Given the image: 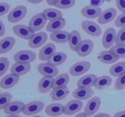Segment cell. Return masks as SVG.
Segmentation results:
<instances>
[{
	"label": "cell",
	"instance_id": "obj_1",
	"mask_svg": "<svg viewBox=\"0 0 125 117\" xmlns=\"http://www.w3.org/2000/svg\"><path fill=\"white\" fill-rule=\"evenodd\" d=\"M27 8L26 6H18L13 8L7 15V21L11 23H16L21 21L26 17Z\"/></svg>",
	"mask_w": 125,
	"mask_h": 117
},
{
	"label": "cell",
	"instance_id": "obj_2",
	"mask_svg": "<svg viewBox=\"0 0 125 117\" xmlns=\"http://www.w3.org/2000/svg\"><path fill=\"white\" fill-rule=\"evenodd\" d=\"M81 26L82 29L90 36L98 37L102 34V29L101 27L96 23L92 21H83Z\"/></svg>",
	"mask_w": 125,
	"mask_h": 117
},
{
	"label": "cell",
	"instance_id": "obj_3",
	"mask_svg": "<svg viewBox=\"0 0 125 117\" xmlns=\"http://www.w3.org/2000/svg\"><path fill=\"white\" fill-rule=\"evenodd\" d=\"M36 54L30 50H21L16 52L13 56L15 62L31 63L36 59Z\"/></svg>",
	"mask_w": 125,
	"mask_h": 117
},
{
	"label": "cell",
	"instance_id": "obj_4",
	"mask_svg": "<svg viewBox=\"0 0 125 117\" xmlns=\"http://www.w3.org/2000/svg\"><path fill=\"white\" fill-rule=\"evenodd\" d=\"M90 67V63L87 61L77 62L70 67L69 73L73 76H79L89 71Z\"/></svg>",
	"mask_w": 125,
	"mask_h": 117
},
{
	"label": "cell",
	"instance_id": "obj_5",
	"mask_svg": "<svg viewBox=\"0 0 125 117\" xmlns=\"http://www.w3.org/2000/svg\"><path fill=\"white\" fill-rule=\"evenodd\" d=\"M47 20L42 13L34 15L28 23V26L34 32H38L42 29L46 23Z\"/></svg>",
	"mask_w": 125,
	"mask_h": 117
},
{
	"label": "cell",
	"instance_id": "obj_6",
	"mask_svg": "<svg viewBox=\"0 0 125 117\" xmlns=\"http://www.w3.org/2000/svg\"><path fill=\"white\" fill-rule=\"evenodd\" d=\"M37 71L43 76L54 78L59 73V69L56 66L50 63H42L37 65Z\"/></svg>",
	"mask_w": 125,
	"mask_h": 117
},
{
	"label": "cell",
	"instance_id": "obj_7",
	"mask_svg": "<svg viewBox=\"0 0 125 117\" xmlns=\"http://www.w3.org/2000/svg\"><path fill=\"white\" fill-rule=\"evenodd\" d=\"M117 39V33L112 28H109L105 30L103 35L101 43L104 48H110L115 43Z\"/></svg>",
	"mask_w": 125,
	"mask_h": 117
},
{
	"label": "cell",
	"instance_id": "obj_8",
	"mask_svg": "<svg viewBox=\"0 0 125 117\" xmlns=\"http://www.w3.org/2000/svg\"><path fill=\"white\" fill-rule=\"evenodd\" d=\"M44 103L41 101H34L27 104L23 109L24 115L31 116L41 112L44 108Z\"/></svg>",
	"mask_w": 125,
	"mask_h": 117
},
{
	"label": "cell",
	"instance_id": "obj_9",
	"mask_svg": "<svg viewBox=\"0 0 125 117\" xmlns=\"http://www.w3.org/2000/svg\"><path fill=\"white\" fill-rule=\"evenodd\" d=\"M12 30L17 36L25 40H29L35 34V32L33 31L29 26L22 25V24L13 26Z\"/></svg>",
	"mask_w": 125,
	"mask_h": 117
},
{
	"label": "cell",
	"instance_id": "obj_10",
	"mask_svg": "<svg viewBox=\"0 0 125 117\" xmlns=\"http://www.w3.org/2000/svg\"><path fill=\"white\" fill-rule=\"evenodd\" d=\"M101 104V101L100 98L97 96L92 98L87 102L84 108V113L87 117H91L98 111Z\"/></svg>",
	"mask_w": 125,
	"mask_h": 117
},
{
	"label": "cell",
	"instance_id": "obj_11",
	"mask_svg": "<svg viewBox=\"0 0 125 117\" xmlns=\"http://www.w3.org/2000/svg\"><path fill=\"white\" fill-rule=\"evenodd\" d=\"M48 40V35L44 32H40L34 34V36L29 39L28 41V46L31 48H38L46 42Z\"/></svg>",
	"mask_w": 125,
	"mask_h": 117
},
{
	"label": "cell",
	"instance_id": "obj_12",
	"mask_svg": "<svg viewBox=\"0 0 125 117\" xmlns=\"http://www.w3.org/2000/svg\"><path fill=\"white\" fill-rule=\"evenodd\" d=\"M26 105L21 101H13L10 102L4 108V112L9 115H18L23 112Z\"/></svg>",
	"mask_w": 125,
	"mask_h": 117
},
{
	"label": "cell",
	"instance_id": "obj_13",
	"mask_svg": "<svg viewBox=\"0 0 125 117\" xmlns=\"http://www.w3.org/2000/svg\"><path fill=\"white\" fill-rule=\"evenodd\" d=\"M94 48V43L91 40L85 39L81 41L76 51L77 54L82 57L89 56L93 51Z\"/></svg>",
	"mask_w": 125,
	"mask_h": 117
},
{
	"label": "cell",
	"instance_id": "obj_14",
	"mask_svg": "<svg viewBox=\"0 0 125 117\" xmlns=\"http://www.w3.org/2000/svg\"><path fill=\"white\" fill-rule=\"evenodd\" d=\"M102 13L101 7L93 6L91 5L85 6L81 10V14L83 17L89 19L98 18Z\"/></svg>",
	"mask_w": 125,
	"mask_h": 117
},
{
	"label": "cell",
	"instance_id": "obj_15",
	"mask_svg": "<svg viewBox=\"0 0 125 117\" xmlns=\"http://www.w3.org/2000/svg\"><path fill=\"white\" fill-rule=\"evenodd\" d=\"M83 103L79 99H74L69 101L64 106V114L66 115H73L82 109Z\"/></svg>",
	"mask_w": 125,
	"mask_h": 117
},
{
	"label": "cell",
	"instance_id": "obj_16",
	"mask_svg": "<svg viewBox=\"0 0 125 117\" xmlns=\"http://www.w3.org/2000/svg\"><path fill=\"white\" fill-rule=\"evenodd\" d=\"M31 66L29 63H21V62H15L11 67L10 73L17 76L26 74L31 70Z\"/></svg>",
	"mask_w": 125,
	"mask_h": 117
},
{
	"label": "cell",
	"instance_id": "obj_17",
	"mask_svg": "<svg viewBox=\"0 0 125 117\" xmlns=\"http://www.w3.org/2000/svg\"><path fill=\"white\" fill-rule=\"evenodd\" d=\"M97 58L105 64H112L115 63L119 59V57L111 49L103 51L98 55Z\"/></svg>",
	"mask_w": 125,
	"mask_h": 117
},
{
	"label": "cell",
	"instance_id": "obj_18",
	"mask_svg": "<svg viewBox=\"0 0 125 117\" xmlns=\"http://www.w3.org/2000/svg\"><path fill=\"white\" fill-rule=\"evenodd\" d=\"M20 80V77L10 73L5 76L1 79L0 87L2 89H9L17 84Z\"/></svg>",
	"mask_w": 125,
	"mask_h": 117
},
{
	"label": "cell",
	"instance_id": "obj_19",
	"mask_svg": "<svg viewBox=\"0 0 125 117\" xmlns=\"http://www.w3.org/2000/svg\"><path fill=\"white\" fill-rule=\"evenodd\" d=\"M53 78L43 76L38 84V91L41 94L48 93L53 88Z\"/></svg>",
	"mask_w": 125,
	"mask_h": 117
},
{
	"label": "cell",
	"instance_id": "obj_20",
	"mask_svg": "<svg viewBox=\"0 0 125 117\" xmlns=\"http://www.w3.org/2000/svg\"><path fill=\"white\" fill-rule=\"evenodd\" d=\"M56 47L54 44L51 43L46 44L40 49L39 54V58L42 61H48L56 52Z\"/></svg>",
	"mask_w": 125,
	"mask_h": 117
},
{
	"label": "cell",
	"instance_id": "obj_21",
	"mask_svg": "<svg viewBox=\"0 0 125 117\" xmlns=\"http://www.w3.org/2000/svg\"><path fill=\"white\" fill-rule=\"evenodd\" d=\"M117 10L115 8H109L102 12L98 18V22L101 24H106L112 21L117 15Z\"/></svg>",
	"mask_w": 125,
	"mask_h": 117
},
{
	"label": "cell",
	"instance_id": "obj_22",
	"mask_svg": "<svg viewBox=\"0 0 125 117\" xmlns=\"http://www.w3.org/2000/svg\"><path fill=\"white\" fill-rule=\"evenodd\" d=\"M94 94L91 88L78 87L72 93V96L79 100H86L91 98Z\"/></svg>",
	"mask_w": 125,
	"mask_h": 117
},
{
	"label": "cell",
	"instance_id": "obj_23",
	"mask_svg": "<svg viewBox=\"0 0 125 117\" xmlns=\"http://www.w3.org/2000/svg\"><path fill=\"white\" fill-rule=\"evenodd\" d=\"M45 113L50 117H59L64 113V106L58 103L50 104L45 108Z\"/></svg>",
	"mask_w": 125,
	"mask_h": 117
},
{
	"label": "cell",
	"instance_id": "obj_24",
	"mask_svg": "<svg viewBox=\"0 0 125 117\" xmlns=\"http://www.w3.org/2000/svg\"><path fill=\"white\" fill-rule=\"evenodd\" d=\"M96 75L93 74H89L81 78L77 82L78 87L91 88L94 86L97 79Z\"/></svg>",
	"mask_w": 125,
	"mask_h": 117
},
{
	"label": "cell",
	"instance_id": "obj_25",
	"mask_svg": "<svg viewBox=\"0 0 125 117\" xmlns=\"http://www.w3.org/2000/svg\"><path fill=\"white\" fill-rule=\"evenodd\" d=\"M69 90L68 88L66 87H63L54 88L50 93V96L51 99L53 101H61L65 98L68 95Z\"/></svg>",
	"mask_w": 125,
	"mask_h": 117
},
{
	"label": "cell",
	"instance_id": "obj_26",
	"mask_svg": "<svg viewBox=\"0 0 125 117\" xmlns=\"http://www.w3.org/2000/svg\"><path fill=\"white\" fill-rule=\"evenodd\" d=\"M81 41V37L79 32L76 30H72L70 34L68 41L70 49L72 51L76 52Z\"/></svg>",
	"mask_w": 125,
	"mask_h": 117
},
{
	"label": "cell",
	"instance_id": "obj_27",
	"mask_svg": "<svg viewBox=\"0 0 125 117\" xmlns=\"http://www.w3.org/2000/svg\"><path fill=\"white\" fill-rule=\"evenodd\" d=\"M66 24V21L63 17L51 21L48 23L46 29L49 32H54L63 29Z\"/></svg>",
	"mask_w": 125,
	"mask_h": 117
},
{
	"label": "cell",
	"instance_id": "obj_28",
	"mask_svg": "<svg viewBox=\"0 0 125 117\" xmlns=\"http://www.w3.org/2000/svg\"><path fill=\"white\" fill-rule=\"evenodd\" d=\"M70 34V33L68 32L61 30L51 33L50 34V39L52 41L57 43H65L68 41Z\"/></svg>",
	"mask_w": 125,
	"mask_h": 117
},
{
	"label": "cell",
	"instance_id": "obj_29",
	"mask_svg": "<svg viewBox=\"0 0 125 117\" xmlns=\"http://www.w3.org/2000/svg\"><path fill=\"white\" fill-rule=\"evenodd\" d=\"M15 44V39L12 37H7L0 41V54L6 53L10 51Z\"/></svg>",
	"mask_w": 125,
	"mask_h": 117
},
{
	"label": "cell",
	"instance_id": "obj_30",
	"mask_svg": "<svg viewBox=\"0 0 125 117\" xmlns=\"http://www.w3.org/2000/svg\"><path fill=\"white\" fill-rule=\"evenodd\" d=\"M112 78L108 76H101L97 78L94 87L96 89L100 90L108 88L112 84Z\"/></svg>",
	"mask_w": 125,
	"mask_h": 117
},
{
	"label": "cell",
	"instance_id": "obj_31",
	"mask_svg": "<svg viewBox=\"0 0 125 117\" xmlns=\"http://www.w3.org/2000/svg\"><path fill=\"white\" fill-rule=\"evenodd\" d=\"M67 59V55L62 52H55L52 57L48 60V62L53 65L57 66L63 64Z\"/></svg>",
	"mask_w": 125,
	"mask_h": 117
},
{
	"label": "cell",
	"instance_id": "obj_32",
	"mask_svg": "<svg viewBox=\"0 0 125 117\" xmlns=\"http://www.w3.org/2000/svg\"><path fill=\"white\" fill-rule=\"evenodd\" d=\"M42 13L43 15L45 18L50 21L63 17L62 12L59 10L56 9H46L44 10L42 12Z\"/></svg>",
	"mask_w": 125,
	"mask_h": 117
},
{
	"label": "cell",
	"instance_id": "obj_33",
	"mask_svg": "<svg viewBox=\"0 0 125 117\" xmlns=\"http://www.w3.org/2000/svg\"><path fill=\"white\" fill-rule=\"evenodd\" d=\"M109 73L112 76L118 77L125 73V62L114 63L109 69Z\"/></svg>",
	"mask_w": 125,
	"mask_h": 117
},
{
	"label": "cell",
	"instance_id": "obj_34",
	"mask_svg": "<svg viewBox=\"0 0 125 117\" xmlns=\"http://www.w3.org/2000/svg\"><path fill=\"white\" fill-rule=\"evenodd\" d=\"M70 80V76L68 73H65L60 74L58 76L54 79L53 88L63 87L68 85Z\"/></svg>",
	"mask_w": 125,
	"mask_h": 117
},
{
	"label": "cell",
	"instance_id": "obj_35",
	"mask_svg": "<svg viewBox=\"0 0 125 117\" xmlns=\"http://www.w3.org/2000/svg\"><path fill=\"white\" fill-rule=\"evenodd\" d=\"M75 3V0H57L54 6L60 9H68L73 7Z\"/></svg>",
	"mask_w": 125,
	"mask_h": 117
},
{
	"label": "cell",
	"instance_id": "obj_36",
	"mask_svg": "<svg viewBox=\"0 0 125 117\" xmlns=\"http://www.w3.org/2000/svg\"><path fill=\"white\" fill-rule=\"evenodd\" d=\"M12 95L10 93L4 92L1 94L0 96V109L2 110L7 104L11 102Z\"/></svg>",
	"mask_w": 125,
	"mask_h": 117
},
{
	"label": "cell",
	"instance_id": "obj_37",
	"mask_svg": "<svg viewBox=\"0 0 125 117\" xmlns=\"http://www.w3.org/2000/svg\"><path fill=\"white\" fill-rule=\"evenodd\" d=\"M119 58H125V44L116 45L111 49Z\"/></svg>",
	"mask_w": 125,
	"mask_h": 117
},
{
	"label": "cell",
	"instance_id": "obj_38",
	"mask_svg": "<svg viewBox=\"0 0 125 117\" xmlns=\"http://www.w3.org/2000/svg\"><path fill=\"white\" fill-rule=\"evenodd\" d=\"M9 68V61L6 57L0 58V77H2Z\"/></svg>",
	"mask_w": 125,
	"mask_h": 117
},
{
	"label": "cell",
	"instance_id": "obj_39",
	"mask_svg": "<svg viewBox=\"0 0 125 117\" xmlns=\"http://www.w3.org/2000/svg\"><path fill=\"white\" fill-rule=\"evenodd\" d=\"M114 88L117 91H121L125 88V73L118 76L116 79Z\"/></svg>",
	"mask_w": 125,
	"mask_h": 117
},
{
	"label": "cell",
	"instance_id": "obj_40",
	"mask_svg": "<svg viewBox=\"0 0 125 117\" xmlns=\"http://www.w3.org/2000/svg\"><path fill=\"white\" fill-rule=\"evenodd\" d=\"M116 45H125V26L120 29L117 34Z\"/></svg>",
	"mask_w": 125,
	"mask_h": 117
},
{
	"label": "cell",
	"instance_id": "obj_41",
	"mask_svg": "<svg viewBox=\"0 0 125 117\" xmlns=\"http://www.w3.org/2000/svg\"><path fill=\"white\" fill-rule=\"evenodd\" d=\"M115 25L117 28H123L125 26V12L120 15L115 21Z\"/></svg>",
	"mask_w": 125,
	"mask_h": 117
},
{
	"label": "cell",
	"instance_id": "obj_42",
	"mask_svg": "<svg viewBox=\"0 0 125 117\" xmlns=\"http://www.w3.org/2000/svg\"><path fill=\"white\" fill-rule=\"evenodd\" d=\"M10 6L6 2H1L0 3V15L3 16L7 13L9 10Z\"/></svg>",
	"mask_w": 125,
	"mask_h": 117
},
{
	"label": "cell",
	"instance_id": "obj_43",
	"mask_svg": "<svg viewBox=\"0 0 125 117\" xmlns=\"http://www.w3.org/2000/svg\"><path fill=\"white\" fill-rule=\"evenodd\" d=\"M117 9L122 13L125 12V0H115Z\"/></svg>",
	"mask_w": 125,
	"mask_h": 117
},
{
	"label": "cell",
	"instance_id": "obj_44",
	"mask_svg": "<svg viewBox=\"0 0 125 117\" xmlns=\"http://www.w3.org/2000/svg\"><path fill=\"white\" fill-rule=\"evenodd\" d=\"M105 0H90V5L96 7H100L104 3Z\"/></svg>",
	"mask_w": 125,
	"mask_h": 117
},
{
	"label": "cell",
	"instance_id": "obj_45",
	"mask_svg": "<svg viewBox=\"0 0 125 117\" xmlns=\"http://www.w3.org/2000/svg\"><path fill=\"white\" fill-rule=\"evenodd\" d=\"M0 24H1V27H0V37H2V35H4V34H5V32H6V28H5V26L3 22L1 20L0 21Z\"/></svg>",
	"mask_w": 125,
	"mask_h": 117
},
{
	"label": "cell",
	"instance_id": "obj_46",
	"mask_svg": "<svg viewBox=\"0 0 125 117\" xmlns=\"http://www.w3.org/2000/svg\"><path fill=\"white\" fill-rule=\"evenodd\" d=\"M114 117H125V110L117 112L114 115Z\"/></svg>",
	"mask_w": 125,
	"mask_h": 117
},
{
	"label": "cell",
	"instance_id": "obj_47",
	"mask_svg": "<svg viewBox=\"0 0 125 117\" xmlns=\"http://www.w3.org/2000/svg\"><path fill=\"white\" fill-rule=\"evenodd\" d=\"M93 117H111V116L110 115L107 114V113H98V114L94 116Z\"/></svg>",
	"mask_w": 125,
	"mask_h": 117
},
{
	"label": "cell",
	"instance_id": "obj_48",
	"mask_svg": "<svg viewBox=\"0 0 125 117\" xmlns=\"http://www.w3.org/2000/svg\"><path fill=\"white\" fill-rule=\"evenodd\" d=\"M57 0H46V3L50 6H54L55 4L57 2Z\"/></svg>",
	"mask_w": 125,
	"mask_h": 117
},
{
	"label": "cell",
	"instance_id": "obj_49",
	"mask_svg": "<svg viewBox=\"0 0 125 117\" xmlns=\"http://www.w3.org/2000/svg\"><path fill=\"white\" fill-rule=\"evenodd\" d=\"M26 1L31 4H39L40 2H42L43 1V0H26Z\"/></svg>",
	"mask_w": 125,
	"mask_h": 117
},
{
	"label": "cell",
	"instance_id": "obj_50",
	"mask_svg": "<svg viewBox=\"0 0 125 117\" xmlns=\"http://www.w3.org/2000/svg\"><path fill=\"white\" fill-rule=\"evenodd\" d=\"M74 117H87V116L84 113H79L75 116Z\"/></svg>",
	"mask_w": 125,
	"mask_h": 117
},
{
	"label": "cell",
	"instance_id": "obj_51",
	"mask_svg": "<svg viewBox=\"0 0 125 117\" xmlns=\"http://www.w3.org/2000/svg\"><path fill=\"white\" fill-rule=\"evenodd\" d=\"M6 117H21L20 116L18 115H9Z\"/></svg>",
	"mask_w": 125,
	"mask_h": 117
},
{
	"label": "cell",
	"instance_id": "obj_52",
	"mask_svg": "<svg viewBox=\"0 0 125 117\" xmlns=\"http://www.w3.org/2000/svg\"><path fill=\"white\" fill-rule=\"evenodd\" d=\"M112 1V0H105V1H106V2H111Z\"/></svg>",
	"mask_w": 125,
	"mask_h": 117
},
{
	"label": "cell",
	"instance_id": "obj_53",
	"mask_svg": "<svg viewBox=\"0 0 125 117\" xmlns=\"http://www.w3.org/2000/svg\"><path fill=\"white\" fill-rule=\"evenodd\" d=\"M40 117V116H34V117Z\"/></svg>",
	"mask_w": 125,
	"mask_h": 117
}]
</instances>
